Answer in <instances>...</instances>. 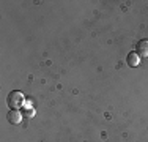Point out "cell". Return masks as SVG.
Segmentation results:
<instances>
[{
	"instance_id": "1",
	"label": "cell",
	"mask_w": 148,
	"mask_h": 142,
	"mask_svg": "<svg viewBox=\"0 0 148 142\" xmlns=\"http://www.w3.org/2000/svg\"><path fill=\"white\" fill-rule=\"evenodd\" d=\"M6 103L11 109H17L19 111L21 108H24V103H25V98H24L22 92L19 90H13L10 92V95L6 97Z\"/></svg>"
},
{
	"instance_id": "2",
	"label": "cell",
	"mask_w": 148,
	"mask_h": 142,
	"mask_svg": "<svg viewBox=\"0 0 148 142\" xmlns=\"http://www.w3.org/2000/svg\"><path fill=\"white\" fill-rule=\"evenodd\" d=\"M6 120H8L11 125H19L22 122V114L17 109H10V112L6 114Z\"/></svg>"
},
{
	"instance_id": "3",
	"label": "cell",
	"mask_w": 148,
	"mask_h": 142,
	"mask_svg": "<svg viewBox=\"0 0 148 142\" xmlns=\"http://www.w3.org/2000/svg\"><path fill=\"white\" fill-rule=\"evenodd\" d=\"M136 54L139 57H148V40H140L137 43Z\"/></svg>"
},
{
	"instance_id": "4",
	"label": "cell",
	"mask_w": 148,
	"mask_h": 142,
	"mask_svg": "<svg viewBox=\"0 0 148 142\" xmlns=\"http://www.w3.org/2000/svg\"><path fill=\"white\" fill-rule=\"evenodd\" d=\"M139 62H140V57L136 54V51L129 52L128 57H126V63H128V66H131V68H136V66L139 65Z\"/></svg>"
}]
</instances>
